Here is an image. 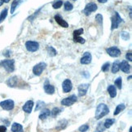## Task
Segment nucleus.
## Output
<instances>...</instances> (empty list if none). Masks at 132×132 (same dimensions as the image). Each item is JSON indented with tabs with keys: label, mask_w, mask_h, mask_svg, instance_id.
<instances>
[{
	"label": "nucleus",
	"mask_w": 132,
	"mask_h": 132,
	"mask_svg": "<svg viewBox=\"0 0 132 132\" xmlns=\"http://www.w3.org/2000/svg\"><path fill=\"white\" fill-rule=\"evenodd\" d=\"M115 122V119H107L104 123V126L105 128H110L112 125H113V123Z\"/></svg>",
	"instance_id": "obj_24"
},
{
	"label": "nucleus",
	"mask_w": 132,
	"mask_h": 132,
	"mask_svg": "<svg viewBox=\"0 0 132 132\" xmlns=\"http://www.w3.org/2000/svg\"><path fill=\"white\" fill-rule=\"evenodd\" d=\"M131 130H132V128H131V127H130V132H131Z\"/></svg>",
	"instance_id": "obj_46"
},
{
	"label": "nucleus",
	"mask_w": 132,
	"mask_h": 132,
	"mask_svg": "<svg viewBox=\"0 0 132 132\" xmlns=\"http://www.w3.org/2000/svg\"><path fill=\"white\" fill-rule=\"evenodd\" d=\"M84 32V30L82 28H81V29H78L77 30H74L73 31V38L75 37H79L81 34H82Z\"/></svg>",
	"instance_id": "obj_33"
},
{
	"label": "nucleus",
	"mask_w": 132,
	"mask_h": 132,
	"mask_svg": "<svg viewBox=\"0 0 132 132\" xmlns=\"http://www.w3.org/2000/svg\"><path fill=\"white\" fill-rule=\"evenodd\" d=\"M73 40H74V42H76V43H81V44H83V43H85V39L84 38H81L80 36L79 37H75V38H73Z\"/></svg>",
	"instance_id": "obj_35"
},
{
	"label": "nucleus",
	"mask_w": 132,
	"mask_h": 132,
	"mask_svg": "<svg viewBox=\"0 0 132 132\" xmlns=\"http://www.w3.org/2000/svg\"><path fill=\"white\" fill-rule=\"evenodd\" d=\"M0 132H7V127L4 126H0Z\"/></svg>",
	"instance_id": "obj_41"
},
{
	"label": "nucleus",
	"mask_w": 132,
	"mask_h": 132,
	"mask_svg": "<svg viewBox=\"0 0 132 132\" xmlns=\"http://www.w3.org/2000/svg\"><path fill=\"white\" fill-rule=\"evenodd\" d=\"M108 92L110 95L111 98H114L117 95V89L116 87L113 85H109L108 87Z\"/></svg>",
	"instance_id": "obj_18"
},
{
	"label": "nucleus",
	"mask_w": 132,
	"mask_h": 132,
	"mask_svg": "<svg viewBox=\"0 0 132 132\" xmlns=\"http://www.w3.org/2000/svg\"><path fill=\"white\" fill-rule=\"evenodd\" d=\"M34 107V101L33 100H28L26 103H25L23 106V110L24 112L27 113H30L32 112Z\"/></svg>",
	"instance_id": "obj_14"
},
{
	"label": "nucleus",
	"mask_w": 132,
	"mask_h": 132,
	"mask_svg": "<svg viewBox=\"0 0 132 132\" xmlns=\"http://www.w3.org/2000/svg\"><path fill=\"white\" fill-rule=\"evenodd\" d=\"M107 1H108V0H98V2L101 3H105Z\"/></svg>",
	"instance_id": "obj_42"
},
{
	"label": "nucleus",
	"mask_w": 132,
	"mask_h": 132,
	"mask_svg": "<svg viewBox=\"0 0 132 132\" xmlns=\"http://www.w3.org/2000/svg\"><path fill=\"white\" fill-rule=\"evenodd\" d=\"M24 1H26V0H14V1L12 2V6H11V14H13L14 12L16 10V8L21 3H23Z\"/></svg>",
	"instance_id": "obj_17"
},
{
	"label": "nucleus",
	"mask_w": 132,
	"mask_h": 132,
	"mask_svg": "<svg viewBox=\"0 0 132 132\" xmlns=\"http://www.w3.org/2000/svg\"><path fill=\"white\" fill-rule=\"evenodd\" d=\"M115 85L118 87V89H121V87H122V79H121V77L118 78L115 80Z\"/></svg>",
	"instance_id": "obj_30"
},
{
	"label": "nucleus",
	"mask_w": 132,
	"mask_h": 132,
	"mask_svg": "<svg viewBox=\"0 0 132 132\" xmlns=\"http://www.w3.org/2000/svg\"><path fill=\"white\" fill-rule=\"evenodd\" d=\"M121 38H122V39L128 40V38H129V33L122 31V32L121 33Z\"/></svg>",
	"instance_id": "obj_38"
},
{
	"label": "nucleus",
	"mask_w": 132,
	"mask_h": 132,
	"mask_svg": "<svg viewBox=\"0 0 132 132\" xmlns=\"http://www.w3.org/2000/svg\"><path fill=\"white\" fill-rule=\"evenodd\" d=\"M47 51L50 56H55V55H56V54H57L56 50H55L53 47H47Z\"/></svg>",
	"instance_id": "obj_23"
},
{
	"label": "nucleus",
	"mask_w": 132,
	"mask_h": 132,
	"mask_svg": "<svg viewBox=\"0 0 132 132\" xmlns=\"http://www.w3.org/2000/svg\"><path fill=\"white\" fill-rule=\"evenodd\" d=\"M46 67H47V64L44 63V62H41V63L37 64L33 68L34 74L36 75V76H40L42 74V73L43 72V70L46 69Z\"/></svg>",
	"instance_id": "obj_5"
},
{
	"label": "nucleus",
	"mask_w": 132,
	"mask_h": 132,
	"mask_svg": "<svg viewBox=\"0 0 132 132\" xmlns=\"http://www.w3.org/2000/svg\"><path fill=\"white\" fill-rule=\"evenodd\" d=\"M25 47L29 52H35L39 49V43L34 41H27L25 43Z\"/></svg>",
	"instance_id": "obj_3"
},
{
	"label": "nucleus",
	"mask_w": 132,
	"mask_h": 132,
	"mask_svg": "<svg viewBox=\"0 0 132 132\" xmlns=\"http://www.w3.org/2000/svg\"><path fill=\"white\" fill-rule=\"evenodd\" d=\"M89 84H81L78 87V96L82 97L84 96L87 92V90L89 88Z\"/></svg>",
	"instance_id": "obj_12"
},
{
	"label": "nucleus",
	"mask_w": 132,
	"mask_h": 132,
	"mask_svg": "<svg viewBox=\"0 0 132 132\" xmlns=\"http://www.w3.org/2000/svg\"><path fill=\"white\" fill-rule=\"evenodd\" d=\"M111 20H112V27H111L112 30L118 28L119 26V24L121 23V21H122V19L120 16L118 12H115V15L111 18Z\"/></svg>",
	"instance_id": "obj_4"
},
{
	"label": "nucleus",
	"mask_w": 132,
	"mask_h": 132,
	"mask_svg": "<svg viewBox=\"0 0 132 132\" xmlns=\"http://www.w3.org/2000/svg\"><path fill=\"white\" fill-rule=\"evenodd\" d=\"M55 21H56V23L60 25V26L64 27V28H68L69 27V24L66 22L60 16V15H56L55 16Z\"/></svg>",
	"instance_id": "obj_13"
},
{
	"label": "nucleus",
	"mask_w": 132,
	"mask_h": 132,
	"mask_svg": "<svg viewBox=\"0 0 132 132\" xmlns=\"http://www.w3.org/2000/svg\"><path fill=\"white\" fill-rule=\"evenodd\" d=\"M61 109H60V108H54L52 111H51V115H52V117H56L58 116L60 113V112H61Z\"/></svg>",
	"instance_id": "obj_26"
},
{
	"label": "nucleus",
	"mask_w": 132,
	"mask_h": 132,
	"mask_svg": "<svg viewBox=\"0 0 132 132\" xmlns=\"http://www.w3.org/2000/svg\"><path fill=\"white\" fill-rule=\"evenodd\" d=\"M106 52H107V53L112 57H118L121 55V51L116 47H112L107 48L106 49Z\"/></svg>",
	"instance_id": "obj_9"
},
{
	"label": "nucleus",
	"mask_w": 132,
	"mask_h": 132,
	"mask_svg": "<svg viewBox=\"0 0 132 132\" xmlns=\"http://www.w3.org/2000/svg\"><path fill=\"white\" fill-rule=\"evenodd\" d=\"M120 69V67H119V64L118 62H114L113 64V66H112V73H118Z\"/></svg>",
	"instance_id": "obj_27"
},
{
	"label": "nucleus",
	"mask_w": 132,
	"mask_h": 132,
	"mask_svg": "<svg viewBox=\"0 0 132 132\" xmlns=\"http://www.w3.org/2000/svg\"><path fill=\"white\" fill-rule=\"evenodd\" d=\"M62 88H63V91L64 93L69 92V91H71V90H72V88H73L72 82H71L69 79H65L63 82Z\"/></svg>",
	"instance_id": "obj_10"
},
{
	"label": "nucleus",
	"mask_w": 132,
	"mask_h": 132,
	"mask_svg": "<svg viewBox=\"0 0 132 132\" xmlns=\"http://www.w3.org/2000/svg\"><path fill=\"white\" fill-rule=\"evenodd\" d=\"M91 60H92V56H91V54L90 52H85L83 56L81 59V64H89L91 62Z\"/></svg>",
	"instance_id": "obj_11"
},
{
	"label": "nucleus",
	"mask_w": 132,
	"mask_h": 132,
	"mask_svg": "<svg viewBox=\"0 0 132 132\" xmlns=\"http://www.w3.org/2000/svg\"><path fill=\"white\" fill-rule=\"evenodd\" d=\"M95 21L97 22L100 26H102L103 25V16L101 14H97L95 16Z\"/></svg>",
	"instance_id": "obj_28"
},
{
	"label": "nucleus",
	"mask_w": 132,
	"mask_h": 132,
	"mask_svg": "<svg viewBox=\"0 0 132 132\" xmlns=\"http://www.w3.org/2000/svg\"><path fill=\"white\" fill-rule=\"evenodd\" d=\"M88 129H89V126L88 125H82L78 128V130L80 132H86V131L88 130Z\"/></svg>",
	"instance_id": "obj_37"
},
{
	"label": "nucleus",
	"mask_w": 132,
	"mask_h": 132,
	"mask_svg": "<svg viewBox=\"0 0 132 132\" xmlns=\"http://www.w3.org/2000/svg\"><path fill=\"white\" fill-rule=\"evenodd\" d=\"M0 106H1V108L3 109L4 110L10 111V110H12L14 109L15 104H14L13 100H4V101H2V102H0Z\"/></svg>",
	"instance_id": "obj_7"
},
{
	"label": "nucleus",
	"mask_w": 132,
	"mask_h": 132,
	"mask_svg": "<svg viewBox=\"0 0 132 132\" xmlns=\"http://www.w3.org/2000/svg\"><path fill=\"white\" fill-rule=\"evenodd\" d=\"M67 124H68V121H66V120H61V121H59V123H58V125H57V126H56V130H63V129H64L65 127H66V126H67Z\"/></svg>",
	"instance_id": "obj_21"
},
{
	"label": "nucleus",
	"mask_w": 132,
	"mask_h": 132,
	"mask_svg": "<svg viewBox=\"0 0 132 132\" xmlns=\"http://www.w3.org/2000/svg\"><path fill=\"white\" fill-rule=\"evenodd\" d=\"M77 100H78L77 96L75 95H70L69 97L63 99L61 100V102H60V104L64 106H71V105H73Z\"/></svg>",
	"instance_id": "obj_6"
},
{
	"label": "nucleus",
	"mask_w": 132,
	"mask_h": 132,
	"mask_svg": "<svg viewBox=\"0 0 132 132\" xmlns=\"http://www.w3.org/2000/svg\"><path fill=\"white\" fill-rule=\"evenodd\" d=\"M109 66H110V64L109 63V62H107V63H104L103 65H102V71L103 72H108L109 71Z\"/></svg>",
	"instance_id": "obj_36"
},
{
	"label": "nucleus",
	"mask_w": 132,
	"mask_h": 132,
	"mask_svg": "<svg viewBox=\"0 0 132 132\" xmlns=\"http://www.w3.org/2000/svg\"><path fill=\"white\" fill-rule=\"evenodd\" d=\"M16 78H15V77H13L12 78H9V80L7 81V84H8L9 87H14V86H15V82L16 81Z\"/></svg>",
	"instance_id": "obj_34"
},
{
	"label": "nucleus",
	"mask_w": 132,
	"mask_h": 132,
	"mask_svg": "<svg viewBox=\"0 0 132 132\" xmlns=\"http://www.w3.org/2000/svg\"><path fill=\"white\" fill-rule=\"evenodd\" d=\"M44 90L45 92L48 94V95H53L55 93V87L52 85H51L50 83H48V82L47 81L46 83L44 84Z\"/></svg>",
	"instance_id": "obj_15"
},
{
	"label": "nucleus",
	"mask_w": 132,
	"mask_h": 132,
	"mask_svg": "<svg viewBox=\"0 0 132 132\" xmlns=\"http://www.w3.org/2000/svg\"><path fill=\"white\" fill-rule=\"evenodd\" d=\"M9 1H10V0H3V2H5V3H9Z\"/></svg>",
	"instance_id": "obj_45"
},
{
	"label": "nucleus",
	"mask_w": 132,
	"mask_h": 132,
	"mask_svg": "<svg viewBox=\"0 0 132 132\" xmlns=\"http://www.w3.org/2000/svg\"><path fill=\"white\" fill-rule=\"evenodd\" d=\"M37 107H36V109H35V110L36 111H38V110H39L40 109H41L43 106L44 105V102H43V101H38V102L37 103Z\"/></svg>",
	"instance_id": "obj_39"
},
{
	"label": "nucleus",
	"mask_w": 132,
	"mask_h": 132,
	"mask_svg": "<svg viewBox=\"0 0 132 132\" xmlns=\"http://www.w3.org/2000/svg\"><path fill=\"white\" fill-rule=\"evenodd\" d=\"M73 8V4L69 3V2H65L64 3V10L67 12H69V11H72Z\"/></svg>",
	"instance_id": "obj_29"
},
{
	"label": "nucleus",
	"mask_w": 132,
	"mask_h": 132,
	"mask_svg": "<svg viewBox=\"0 0 132 132\" xmlns=\"http://www.w3.org/2000/svg\"><path fill=\"white\" fill-rule=\"evenodd\" d=\"M126 109V105L124 104H118V106H117V108L114 111L113 114L114 115H118L121 111H123L124 109Z\"/></svg>",
	"instance_id": "obj_22"
},
{
	"label": "nucleus",
	"mask_w": 132,
	"mask_h": 132,
	"mask_svg": "<svg viewBox=\"0 0 132 132\" xmlns=\"http://www.w3.org/2000/svg\"><path fill=\"white\" fill-rule=\"evenodd\" d=\"M3 3V0H0V6H2Z\"/></svg>",
	"instance_id": "obj_43"
},
{
	"label": "nucleus",
	"mask_w": 132,
	"mask_h": 132,
	"mask_svg": "<svg viewBox=\"0 0 132 132\" xmlns=\"http://www.w3.org/2000/svg\"><path fill=\"white\" fill-rule=\"evenodd\" d=\"M105 129H106V128L104 127V123L100 122V123L98 124V126H97V127H96L95 132H104Z\"/></svg>",
	"instance_id": "obj_32"
},
{
	"label": "nucleus",
	"mask_w": 132,
	"mask_h": 132,
	"mask_svg": "<svg viewBox=\"0 0 132 132\" xmlns=\"http://www.w3.org/2000/svg\"><path fill=\"white\" fill-rule=\"evenodd\" d=\"M7 16V9L5 8L4 10H3L1 14H0V23H2L5 19H6Z\"/></svg>",
	"instance_id": "obj_25"
},
{
	"label": "nucleus",
	"mask_w": 132,
	"mask_h": 132,
	"mask_svg": "<svg viewBox=\"0 0 132 132\" xmlns=\"http://www.w3.org/2000/svg\"><path fill=\"white\" fill-rule=\"evenodd\" d=\"M126 60H128L129 61H132V54H131V52L130 51V52H128L127 53H126Z\"/></svg>",
	"instance_id": "obj_40"
},
{
	"label": "nucleus",
	"mask_w": 132,
	"mask_h": 132,
	"mask_svg": "<svg viewBox=\"0 0 132 132\" xmlns=\"http://www.w3.org/2000/svg\"><path fill=\"white\" fill-rule=\"evenodd\" d=\"M109 113V109L105 104H100L95 110V119L100 120Z\"/></svg>",
	"instance_id": "obj_1"
},
{
	"label": "nucleus",
	"mask_w": 132,
	"mask_h": 132,
	"mask_svg": "<svg viewBox=\"0 0 132 132\" xmlns=\"http://www.w3.org/2000/svg\"><path fill=\"white\" fill-rule=\"evenodd\" d=\"M12 132H23V126L16 122H14L12 125Z\"/></svg>",
	"instance_id": "obj_19"
},
{
	"label": "nucleus",
	"mask_w": 132,
	"mask_h": 132,
	"mask_svg": "<svg viewBox=\"0 0 132 132\" xmlns=\"http://www.w3.org/2000/svg\"><path fill=\"white\" fill-rule=\"evenodd\" d=\"M14 64H15L14 60H3L2 62H0V64L9 73H12L14 71L15 69Z\"/></svg>",
	"instance_id": "obj_2"
},
{
	"label": "nucleus",
	"mask_w": 132,
	"mask_h": 132,
	"mask_svg": "<svg viewBox=\"0 0 132 132\" xmlns=\"http://www.w3.org/2000/svg\"><path fill=\"white\" fill-rule=\"evenodd\" d=\"M97 8H98V7L95 3H90L85 7V9L83 10V12L86 16H89V15H90V13L95 12L96 10H97Z\"/></svg>",
	"instance_id": "obj_8"
},
{
	"label": "nucleus",
	"mask_w": 132,
	"mask_h": 132,
	"mask_svg": "<svg viewBox=\"0 0 132 132\" xmlns=\"http://www.w3.org/2000/svg\"><path fill=\"white\" fill-rule=\"evenodd\" d=\"M129 9H130V17L131 18V7H130V8H129Z\"/></svg>",
	"instance_id": "obj_44"
},
{
	"label": "nucleus",
	"mask_w": 132,
	"mask_h": 132,
	"mask_svg": "<svg viewBox=\"0 0 132 132\" xmlns=\"http://www.w3.org/2000/svg\"><path fill=\"white\" fill-rule=\"evenodd\" d=\"M62 5H63V2L61 1V0H57V1H55V3H53L52 7L55 9H59L60 7H61Z\"/></svg>",
	"instance_id": "obj_31"
},
{
	"label": "nucleus",
	"mask_w": 132,
	"mask_h": 132,
	"mask_svg": "<svg viewBox=\"0 0 132 132\" xmlns=\"http://www.w3.org/2000/svg\"><path fill=\"white\" fill-rule=\"evenodd\" d=\"M119 67H120V69H121V71L126 73H128L130 72V65L128 64L127 61H126V60H123V61H121V63L119 64Z\"/></svg>",
	"instance_id": "obj_16"
},
{
	"label": "nucleus",
	"mask_w": 132,
	"mask_h": 132,
	"mask_svg": "<svg viewBox=\"0 0 132 132\" xmlns=\"http://www.w3.org/2000/svg\"><path fill=\"white\" fill-rule=\"evenodd\" d=\"M73 1H77V0H73Z\"/></svg>",
	"instance_id": "obj_47"
},
{
	"label": "nucleus",
	"mask_w": 132,
	"mask_h": 132,
	"mask_svg": "<svg viewBox=\"0 0 132 132\" xmlns=\"http://www.w3.org/2000/svg\"><path fill=\"white\" fill-rule=\"evenodd\" d=\"M50 115H51V111L47 109H45L41 112V113L39 114V118L41 120H45L46 118H47Z\"/></svg>",
	"instance_id": "obj_20"
}]
</instances>
